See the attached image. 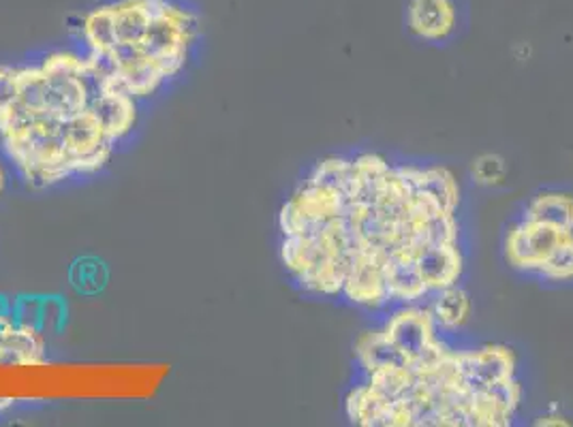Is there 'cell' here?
I'll use <instances>...</instances> for the list:
<instances>
[{"label": "cell", "mask_w": 573, "mask_h": 427, "mask_svg": "<svg viewBox=\"0 0 573 427\" xmlns=\"http://www.w3.org/2000/svg\"><path fill=\"white\" fill-rule=\"evenodd\" d=\"M140 109L78 46L0 62V156L28 189L103 174L136 135Z\"/></svg>", "instance_id": "obj_1"}, {"label": "cell", "mask_w": 573, "mask_h": 427, "mask_svg": "<svg viewBox=\"0 0 573 427\" xmlns=\"http://www.w3.org/2000/svg\"><path fill=\"white\" fill-rule=\"evenodd\" d=\"M73 35L143 105L189 71L201 46V13L191 0H96L80 13Z\"/></svg>", "instance_id": "obj_2"}, {"label": "cell", "mask_w": 573, "mask_h": 427, "mask_svg": "<svg viewBox=\"0 0 573 427\" xmlns=\"http://www.w3.org/2000/svg\"><path fill=\"white\" fill-rule=\"evenodd\" d=\"M67 325V301L58 295L0 293V366H42L49 335Z\"/></svg>", "instance_id": "obj_3"}, {"label": "cell", "mask_w": 573, "mask_h": 427, "mask_svg": "<svg viewBox=\"0 0 573 427\" xmlns=\"http://www.w3.org/2000/svg\"><path fill=\"white\" fill-rule=\"evenodd\" d=\"M572 234L573 229H559L518 216L503 234V259L516 274L537 281L543 263Z\"/></svg>", "instance_id": "obj_4"}, {"label": "cell", "mask_w": 573, "mask_h": 427, "mask_svg": "<svg viewBox=\"0 0 573 427\" xmlns=\"http://www.w3.org/2000/svg\"><path fill=\"white\" fill-rule=\"evenodd\" d=\"M387 254L371 248H353L347 261V278L340 299L371 315H385L391 308L385 283Z\"/></svg>", "instance_id": "obj_5"}, {"label": "cell", "mask_w": 573, "mask_h": 427, "mask_svg": "<svg viewBox=\"0 0 573 427\" xmlns=\"http://www.w3.org/2000/svg\"><path fill=\"white\" fill-rule=\"evenodd\" d=\"M383 332L409 366H416L445 337L430 317L426 304H398L383 315Z\"/></svg>", "instance_id": "obj_6"}, {"label": "cell", "mask_w": 573, "mask_h": 427, "mask_svg": "<svg viewBox=\"0 0 573 427\" xmlns=\"http://www.w3.org/2000/svg\"><path fill=\"white\" fill-rule=\"evenodd\" d=\"M463 13V0H407L402 22L416 41L445 46L458 35Z\"/></svg>", "instance_id": "obj_7"}, {"label": "cell", "mask_w": 573, "mask_h": 427, "mask_svg": "<svg viewBox=\"0 0 573 427\" xmlns=\"http://www.w3.org/2000/svg\"><path fill=\"white\" fill-rule=\"evenodd\" d=\"M454 355L463 379L473 391L518 377L521 361L516 351L507 344L488 342L479 346H454Z\"/></svg>", "instance_id": "obj_8"}, {"label": "cell", "mask_w": 573, "mask_h": 427, "mask_svg": "<svg viewBox=\"0 0 573 427\" xmlns=\"http://www.w3.org/2000/svg\"><path fill=\"white\" fill-rule=\"evenodd\" d=\"M416 265L430 293L445 286L460 285L467 270L465 248L463 244H426L416 254Z\"/></svg>", "instance_id": "obj_9"}, {"label": "cell", "mask_w": 573, "mask_h": 427, "mask_svg": "<svg viewBox=\"0 0 573 427\" xmlns=\"http://www.w3.org/2000/svg\"><path fill=\"white\" fill-rule=\"evenodd\" d=\"M426 308L443 335H458L473 319V297L460 285L432 290L426 297Z\"/></svg>", "instance_id": "obj_10"}, {"label": "cell", "mask_w": 573, "mask_h": 427, "mask_svg": "<svg viewBox=\"0 0 573 427\" xmlns=\"http://www.w3.org/2000/svg\"><path fill=\"white\" fill-rule=\"evenodd\" d=\"M385 283L391 306L398 304H424L430 295L429 286L416 265V257L409 252H396L385 263Z\"/></svg>", "instance_id": "obj_11"}, {"label": "cell", "mask_w": 573, "mask_h": 427, "mask_svg": "<svg viewBox=\"0 0 573 427\" xmlns=\"http://www.w3.org/2000/svg\"><path fill=\"white\" fill-rule=\"evenodd\" d=\"M521 218L559 229H573V194L565 190H539L523 205Z\"/></svg>", "instance_id": "obj_12"}, {"label": "cell", "mask_w": 573, "mask_h": 427, "mask_svg": "<svg viewBox=\"0 0 573 427\" xmlns=\"http://www.w3.org/2000/svg\"><path fill=\"white\" fill-rule=\"evenodd\" d=\"M353 357L355 368L360 377H366L371 372H377L389 366H409L405 357L398 353V348L389 342L382 328L369 330L358 335L353 344Z\"/></svg>", "instance_id": "obj_13"}, {"label": "cell", "mask_w": 573, "mask_h": 427, "mask_svg": "<svg viewBox=\"0 0 573 427\" xmlns=\"http://www.w3.org/2000/svg\"><path fill=\"white\" fill-rule=\"evenodd\" d=\"M416 192H424L441 210L458 214L463 189L452 169L443 165H422Z\"/></svg>", "instance_id": "obj_14"}, {"label": "cell", "mask_w": 573, "mask_h": 427, "mask_svg": "<svg viewBox=\"0 0 573 427\" xmlns=\"http://www.w3.org/2000/svg\"><path fill=\"white\" fill-rule=\"evenodd\" d=\"M107 265L96 257H78L69 268V285L78 295H98L107 286Z\"/></svg>", "instance_id": "obj_15"}, {"label": "cell", "mask_w": 573, "mask_h": 427, "mask_svg": "<svg viewBox=\"0 0 573 427\" xmlns=\"http://www.w3.org/2000/svg\"><path fill=\"white\" fill-rule=\"evenodd\" d=\"M537 281L546 285H573V234L550 254Z\"/></svg>", "instance_id": "obj_16"}, {"label": "cell", "mask_w": 573, "mask_h": 427, "mask_svg": "<svg viewBox=\"0 0 573 427\" xmlns=\"http://www.w3.org/2000/svg\"><path fill=\"white\" fill-rule=\"evenodd\" d=\"M507 178V163L501 154L486 152L471 163V180L481 189H496Z\"/></svg>", "instance_id": "obj_17"}, {"label": "cell", "mask_w": 573, "mask_h": 427, "mask_svg": "<svg viewBox=\"0 0 573 427\" xmlns=\"http://www.w3.org/2000/svg\"><path fill=\"white\" fill-rule=\"evenodd\" d=\"M533 426L565 427V426H572V419H570L568 415H563V413H559V411H548V413H543V415H539V417H535V422H533Z\"/></svg>", "instance_id": "obj_18"}, {"label": "cell", "mask_w": 573, "mask_h": 427, "mask_svg": "<svg viewBox=\"0 0 573 427\" xmlns=\"http://www.w3.org/2000/svg\"><path fill=\"white\" fill-rule=\"evenodd\" d=\"M11 169H9V165L2 161V156H0V197L7 192V189H9V180H11Z\"/></svg>", "instance_id": "obj_19"}, {"label": "cell", "mask_w": 573, "mask_h": 427, "mask_svg": "<svg viewBox=\"0 0 573 427\" xmlns=\"http://www.w3.org/2000/svg\"><path fill=\"white\" fill-rule=\"evenodd\" d=\"M20 406L17 400H0V419Z\"/></svg>", "instance_id": "obj_20"}]
</instances>
